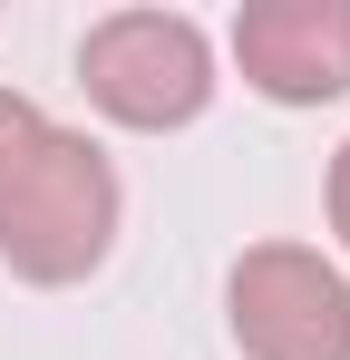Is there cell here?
I'll use <instances>...</instances> for the list:
<instances>
[{
    "label": "cell",
    "mask_w": 350,
    "mask_h": 360,
    "mask_svg": "<svg viewBox=\"0 0 350 360\" xmlns=\"http://www.w3.org/2000/svg\"><path fill=\"white\" fill-rule=\"evenodd\" d=\"M117 224H127V185L108 146L88 127H49L0 195V263L39 292H68L117 253Z\"/></svg>",
    "instance_id": "cell-1"
},
{
    "label": "cell",
    "mask_w": 350,
    "mask_h": 360,
    "mask_svg": "<svg viewBox=\"0 0 350 360\" xmlns=\"http://www.w3.org/2000/svg\"><path fill=\"white\" fill-rule=\"evenodd\" d=\"M78 88L98 117L136 127V136L195 127L214 108V39L185 10H108L78 39Z\"/></svg>",
    "instance_id": "cell-2"
},
{
    "label": "cell",
    "mask_w": 350,
    "mask_h": 360,
    "mask_svg": "<svg viewBox=\"0 0 350 360\" xmlns=\"http://www.w3.org/2000/svg\"><path fill=\"white\" fill-rule=\"evenodd\" d=\"M224 321L243 360H350V273L311 243H243Z\"/></svg>",
    "instance_id": "cell-3"
},
{
    "label": "cell",
    "mask_w": 350,
    "mask_h": 360,
    "mask_svg": "<svg viewBox=\"0 0 350 360\" xmlns=\"http://www.w3.org/2000/svg\"><path fill=\"white\" fill-rule=\"evenodd\" d=\"M233 68L273 108L350 98V0H243L233 10Z\"/></svg>",
    "instance_id": "cell-4"
},
{
    "label": "cell",
    "mask_w": 350,
    "mask_h": 360,
    "mask_svg": "<svg viewBox=\"0 0 350 360\" xmlns=\"http://www.w3.org/2000/svg\"><path fill=\"white\" fill-rule=\"evenodd\" d=\"M49 136V117H39V98H20V88H0V195H10V176L30 166V146Z\"/></svg>",
    "instance_id": "cell-5"
},
{
    "label": "cell",
    "mask_w": 350,
    "mask_h": 360,
    "mask_svg": "<svg viewBox=\"0 0 350 360\" xmlns=\"http://www.w3.org/2000/svg\"><path fill=\"white\" fill-rule=\"evenodd\" d=\"M331 234L350 253V136H341V156H331Z\"/></svg>",
    "instance_id": "cell-6"
}]
</instances>
